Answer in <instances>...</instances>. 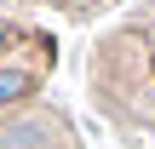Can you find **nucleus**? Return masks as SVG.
Listing matches in <instances>:
<instances>
[{
    "instance_id": "nucleus-1",
    "label": "nucleus",
    "mask_w": 155,
    "mask_h": 149,
    "mask_svg": "<svg viewBox=\"0 0 155 149\" xmlns=\"http://www.w3.org/2000/svg\"><path fill=\"white\" fill-rule=\"evenodd\" d=\"M23 92H29L23 75H0V103H12V98H23Z\"/></svg>"
}]
</instances>
